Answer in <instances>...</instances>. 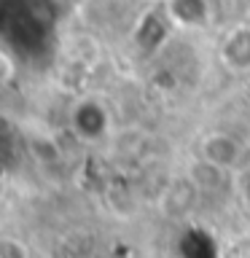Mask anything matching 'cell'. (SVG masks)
<instances>
[{
    "label": "cell",
    "instance_id": "1",
    "mask_svg": "<svg viewBox=\"0 0 250 258\" xmlns=\"http://www.w3.org/2000/svg\"><path fill=\"white\" fill-rule=\"evenodd\" d=\"M110 110L97 97H84L70 108V126L81 140H100L108 132Z\"/></svg>",
    "mask_w": 250,
    "mask_h": 258
},
{
    "label": "cell",
    "instance_id": "2",
    "mask_svg": "<svg viewBox=\"0 0 250 258\" xmlns=\"http://www.w3.org/2000/svg\"><path fill=\"white\" fill-rule=\"evenodd\" d=\"M175 24H172V19H169L167 8L159 3L156 8H151V11L143 16L140 24H137V30H135L137 48H140L143 54H156L159 48L164 46V40L169 38V30Z\"/></svg>",
    "mask_w": 250,
    "mask_h": 258
},
{
    "label": "cell",
    "instance_id": "3",
    "mask_svg": "<svg viewBox=\"0 0 250 258\" xmlns=\"http://www.w3.org/2000/svg\"><path fill=\"white\" fill-rule=\"evenodd\" d=\"M161 6L167 8V14H169L175 27L197 30V27H205L210 22V3L207 0H164Z\"/></svg>",
    "mask_w": 250,
    "mask_h": 258
},
{
    "label": "cell",
    "instance_id": "4",
    "mask_svg": "<svg viewBox=\"0 0 250 258\" xmlns=\"http://www.w3.org/2000/svg\"><path fill=\"white\" fill-rule=\"evenodd\" d=\"M221 56L234 70L250 68V27L247 24H239V27H234L226 35V40L221 43Z\"/></svg>",
    "mask_w": 250,
    "mask_h": 258
},
{
    "label": "cell",
    "instance_id": "5",
    "mask_svg": "<svg viewBox=\"0 0 250 258\" xmlns=\"http://www.w3.org/2000/svg\"><path fill=\"white\" fill-rule=\"evenodd\" d=\"M202 148H205L207 161L215 167H231L234 161L239 159V143L229 135H221V132L210 135L207 140L202 143Z\"/></svg>",
    "mask_w": 250,
    "mask_h": 258
},
{
    "label": "cell",
    "instance_id": "6",
    "mask_svg": "<svg viewBox=\"0 0 250 258\" xmlns=\"http://www.w3.org/2000/svg\"><path fill=\"white\" fill-rule=\"evenodd\" d=\"M0 258H24V247L14 239L0 237Z\"/></svg>",
    "mask_w": 250,
    "mask_h": 258
},
{
    "label": "cell",
    "instance_id": "7",
    "mask_svg": "<svg viewBox=\"0 0 250 258\" xmlns=\"http://www.w3.org/2000/svg\"><path fill=\"white\" fill-rule=\"evenodd\" d=\"M153 3H164V0H153Z\"/></svg>",
    "mask_w": 250,
    "mask_h": 258
}]
</instances>
